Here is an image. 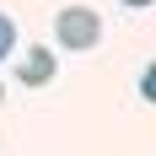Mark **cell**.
Returning <instances> with one entry per match:
<instances>
[{
    "label": "cell",
    "instance_id": "3957f363",
    "mask_svg": "<svg viewBox=\"0 0 156 156\" xmlns=\"http://www.w3.org/2000/svg\"><path fill=\"white\" fill-rule=\"evenodd\" d=\"M11 48H16V22L0 11V59H11Z\"/></svg>",
    "mask_w": 156,
    "mask_h": 156
},
{
    "label": "cell",
    "instance_id": "8992f818",
    "mask_svg": "<svg viewBox=\"0 0 156 156\" xmlns=\"http://www.w3.org/2000/svg\"><path fill=\"white\" fill-rule=\"evenodd\" d=\"M0 102H5V81H0Z\"/></svg>",
    "mask_w": 156,
    "mask_h": 156
},
{
    "label": "cell",
    "instance_id": "277c9868",
    "mask_svg": "<svg viewBox=\"0 0 156 156\" xmlns=\"http://www.w3.org/2000/svg\"><path fill=\"white\" fill-rule=\"evenodd\" d=\"M140 97H145V102H156V65H145V76H140Z\"/></svg>",
    "mask_w": 156,
    "mask_h": 156
},
{
    "label": "cell",
    "instance_id": "6da1fadb",
    "mask_svg": "<svg viewBox=\"0 0 156 156\" xmlns=\"http://www.w3.org/2000/svg\"><path fill=\"white\" fill-rule=\"evenodd\" d=\"M54 38H59V48H70V54L97 48V38H102V16H97L92 5H65V11L54 16Z\"/></svg>",
    "mask_w": 156,
    "mask_h": 156
},
{
    "label": "cell",
    "instance_id": "7a4b0ae2",
    "mask_svg": "<svg viewBox=\"0 0 156 156\" xmlns=\"http://www.w3.org/2000/svg\"><path fill=\"white\" fill-rule=\"evenodd\" d=\"M16 81H22V86H48V81H54V48H43V43L22 48V59H16Z\"/></svg>",
    "mask_w": 156,
    "mask_h": 156
},
{
    "label": "cell",
    "instance_id": "5b68a950",
    "mask_svg": "<svg viewBox=\"0 0 156 156\" xmlns=\"http://www.w3.org/2000/svg\"><path fill=\"white\" fill-rule=\"evenodd\" d=\"M124 5H135V11H145V5H156V0H124Z\"/></svg>",
    "mask_w": 156,
    "mask_h": 156
}]
</instances>
